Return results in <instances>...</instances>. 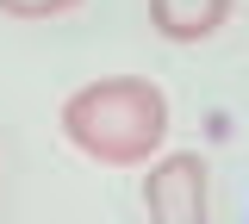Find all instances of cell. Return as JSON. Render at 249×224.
Returning <instances> with one entry per match:
<instances>
[{
  "label": "cell",
  "mask_w": 249,
  "mask_h": 224,
  "mask_svg": "<svg viewBox=\"0 0 249 224\" xmlns=\"http://www.w3.org/2000/svg\"><path fill=\"white\" fill-rule=\"evenodd\" d=\"M162 131H168V100L156 81H137V75L93 81L81 94H69V106H62V137L106 168L150 162Z\"/></svg>",
  "instance_id": "obj_1"
},
{
  "label": "cell",
  "mask_w": 249,
  "mask_h": 224,
  "mask_svg": "<svg viewBox=\"0 0 249 224\" xmlns=\"http://www.w3.org/2000/svg\"><path fill=\"white\" fill-rule=\"evenodd\" d=\"M150 224H206V168H199V156H168L150 168Z\"/></svg>",
  "instance_id": "obj_2"
},
{
  "label": "cell",
  "mask_w": 249,
  "mask_h": 224,
  "mask_svg": "<svg viewBox=\"0 0 249 224\" xmlns=\"http://www.w3.org/2000/svg\"><path fill=\"white\" fill-rule=\"evenodd\" d=\"M224 13H231V0H150L156 32H162V37H181V44L212 37L218 25H224Z\"/></svg>",
  "instance_id": "obj_3"
},
{
  "label": "cell",
  "mask_w": 249,
  "mask_h": 224,
  "mask_svg": "<svg viewBox=\"0 0 249 224\" xmlns=\"http://www.w3.org/2000/svg\"><path fill=\"white\" fill-rule=\"evenodd\" d=\"M6 13H19V19H50V13H69L75 0H0Z\"/></svg>",
  "instance_id": "obj_4"
}]
</instances>
